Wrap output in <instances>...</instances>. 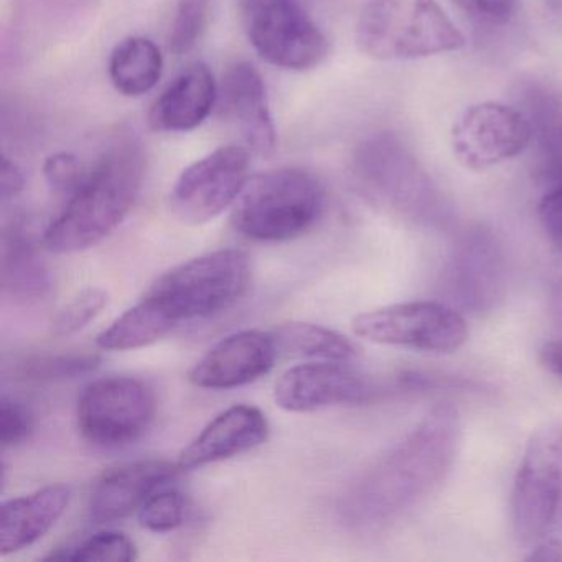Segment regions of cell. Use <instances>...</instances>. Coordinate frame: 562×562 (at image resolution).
<instances>
[{
    "label": "cell",
    "mask_w": 562,
    "mask_h": 562,
    "mask_svg": "<svg viewBox=\"0 0 562 562\" xmlns=\"http://www.w3.org/2000/svg\"><path fill=\"white\" fill-rule=\"evenodd\" d=\"M459 413L449 403L424 419L368 470L348 493L344 515L361 529L386 528L432 495L452 469L459 447Z\"/></svg>",
    "instance_id": "obj_1"
},
{
    "label": "cell",
    "mask_w": 562,
    "mask_h": 562,
    "mask_svg": "<svg viewBox=\"0 0 562 562\" xmlns=\"http://www.w3.org/2000/svg\"><path fill=\"white\" fill-rule=\"evenodd\" d=\"M144 169L146 157L137 140L113 144L88 170L60 216L47 226L45 248L57 255L80 252L116 232L139 196Z\"/></svg>",
    "instance_id": "obj_2"
},
{
    "label": "cell",
    "mask_w": 562,
    "mask_h": 562,
    "mask_svg": "<svg viewBox=\"0 0 562 562\" xmlns=\"http://www.w3.org/2000/svg\"><path fill=\"white\" fill-rule=\"evenodd\" d=\"M324 206L321 182L307 170L285 167L248 180L233 205L232 223L252 241H289L307 233Z\"/></svg>",
    "instance_id": "obj_3"
},
{
    "label": "cell",
    "mask_w": 562,
    "mask_h": 562,
    "mask_svg": "<svg viewBox=\"0 0 562 562\" xmlns=\"http://www.w3.org/2000/svg\"><path fill=\"white\" fill-rule=\"evenodd\" d=\"M361 54L380 61L416 60L465 47L462 32L436 0H371L355 31Z\"/></svg>",
    "instance_id": "obj_4"
},
{
    "label": "cell",
    "mask_w": 562,
    "mask_h": 562,
    "mask_svg": "<svg viewBox=\"0 0 562 562\" xmlns=\"http://www.w3.org/2000/svg\"><path fill=\"white\" fill-rule=\"evenodd\" d=\"M251 266L239 249H218L190 259L157 279L149 295L179 322L212 317L235 305L248 291Z\"/></svg>",
    "instance_id": "obj_5"
},
{
    "label": "cell",
    "mask_w": 562,
    "mask_h": 562,
    "mask_svg": "<svg viewBox=\"0 0 562 562\" xmlns=\"http://www.w3.org/2000/svg\"><path fill=\"white\" fill-rule=\"evenodd\" d=\"M246 37L272 67L308 71L324 64L330 44L299 0H241Z\"/></svg>",
    "instance_id": "obj_6"
},
{
    "label": "cell",
    "mask_w": 562,
    "mask_h": 562,
    "mask_svg": "<svg viewBox=\"0 0 562 562\" xmlns=\"http://www.w3.org/2000/svg\"><path fill=\"white\" fill-rule=\"evenodd\" d=\"M355 335L386 347L449 355L469 340V325L457 308L417 301L373 308L355 317Z\"/></svg>",
    "instance_id": "obj_7"
},
{
    "label": "cell",
    "mask_w": 562,
    "mask_h": 562,
    "mask_svg": "<svg viewBox=\"0 0 562 562\" xmlns=\"http://www.w3.org/2000/svg\"><path fill=\"white\" fill-rule=\"evenodd\" d=\"M156 394L137 378L108 376L85 387L77 407L81 436L101 449L139 440L156 419Z\"/></svg>",
    "instance_id": "obj_8"
},
{
    "label": "cell",
    "mask_w": 562,
    "mask_h": 562,
    "mask_svg": "<svg viewBox=\"0 0 562 562\" xmlns=\"http://www.w3.org/2000/svg\"><path fill=\"white\" fill-rule=\"evenodd\" d=\"M562 498V426L538 430L526 447L513 486V526L522 546L541 541Z\"/></svg>",
    "instance_id": "obj_9"
},
{
    "label": "cell",
    "mask_w": 562,
    "mask_h": 562,
    "mask_svg": "<svg viewBox=\"0 0 562 562\" xmlns=\"http://www.w3.org/2000/svg\"><path fill=\"white\" fill-rule=\"evenodd\" d=\"M249 150L223 146L190 164L170 192V210L186 225H205L235 205L248 183Z\"/></svg>",
    "instance_id": "obj_10"
},
{
    "label": "cell",
    "mask_w": 562,
    "mask_h": 562,
    "mask_svg": "<svg viewBox=\"0 0 562 562\" xmlns=\"http://www.w3.org/2000/svg\"><path fill=\"white\" fill-rule=\"evenodd\" d=\"M531 139V124L525 113L486 101L463 111L452 130V150L460 166L485 170L515 159Z\"/></svg>",
    "instance_id": "obj_11"
},
{
    "label": "cell",
    "mask_w": 562,
    "mask_h": 562,
    "mask_svg": "<svg viewBox=\"0 0 562 562\" xmlns=\"http://www.w3.org/2000/svg\"><path fill=\"white\" fill-rule=\"evenodd\" d=\"M443 288L457 307L469 314H492L498 308L506 292V258L492 232L476 228L460 238L450 255Z\"/></svg>",
    "instance_id": "obj_12"
},
{
    "label": "cell",
    "mask_w": 562,
    "mask_h": 562,
    "mask_svg": "<svg viewBox=\"0 0 562 562\" xmlns=\"http://www.w3.org/2000/svg\"><path fill=\"white\" fill-rule=\"evenodd\" d=\"M374 394L367 378L347 363L311 361L289 368L274 384V401L288 413H312L340 404L367 403Z\"/></svg>",
    "instance_id": "obj_13"
},
{
    "label": "cell",
    "mask_w": 562,
    "mask_h": 562,
    "mask_svg": "<svg viewBox=\"0 0 562 562\" xmlns=\"http://www.w3.org/2000/svg\"><path fill=\"white\" fill-rule=\"evenodd\" d=\"M278 357L272 334L236 331L220 340L193 364L189 380L203 390H235L268 374Z\"/></svg>",
    "instance_id": "obj_14"
},
{
    "label": "cell",
    "mask_w": 562,
    "mask_h": 562,
    "mask_svg": "<svg viewBox=\"0 0 562 562\" xmlns=\"http://www.w3.org/2000/svg\"><path fill=\"white\" fill-rule=\"evenodd\" d=\"M179 470L177 463L162 459L136 460L110 470L91 492V519L108 525L139 512L154 493L176 479Z\"/></svg>",
    "instance_id": "obj_15"
},
{
    "label": "cell",
    "mask_w": 562,
    "mask_h": 562,
    "mask_svg": "<svg viewBox=\"0 0 562 562\" xmlns=\"http://www.w3.org/2000/svg\"><path fill=\"white\" fill-rule=\"evenodd\" d=\"M220 114L241 131L249 149L271 154L276 149V127L269 110L265 80L255 65L235 61L226 68L218 87Z\"/></svg>",
    "instance_id": "obj_16"
},
{
    "label": "cell",
    "mask_w": 562,
    "mask_h": 562,
    "mask_svg": "<svg viewBox=\"0 0 562 562\" xmlns=\"http://www.w3.org/2000/svg\"><path fill=\"white\" fill-rule=\"evenodd\" d=\"M266 414L255 406L236 404L210 420L180 452V470H195L256 449L268 440Z\"/></svg>",
    "instance_id": "obj_17"
},
{
    "label": "cell",
    "mask_w": 562,
    "mask_h": 562,
    "mask_svg": "<svg viewBox=\"0 0 562 562\" xmlns=\"http://www.w3.org/2000/svg\"><path fill=\"white\" fill-rule=\"evenodd\" d=\"M218 103V85L209 65L187 67L149 111V126L156 133H189L202 126Z\"/></svg>",
    "instance_id": "obj_18"
},
{
    "label": "cell",
    "mask_w": 562,
    "mask_h": 562,
    "mask_svg": "<svg viewBox=\"0 0 562 562\" xmlns=\"http://www.w3.org/2000/svg\"><path fill=\"white\" fill-rule=\"evenodd\" d=\"M41 228L31 216H21L5 229L2 288L19 302L47 301L54 291V278L38 255Z\"/></svg>",
    "instance_id": "obj_19"
},
{
    "label": "cell",
    "mask_w": 562,
    "mask_h": 562,
    "mask_svg": "<svg viewBox=\"0 0 562 562\" xmlns=\"http://www.w3.org/2000/svg\"><path fill=\"white\" fill-rule=\"evenodd\" d=\"M70 498V488L55 483L2 503L0 554H15L41 541L65 515Z\"/></svg>",
    "instance_id": "obj_20"
},
{
    "label": "cell",
    "mask_w": 562,
    "mask_h": 562,
    "mask_svg": "<svg viewBox=\"0 0 562 562\" xmlns=\"http://www.w3.org/2000/svg\"><path fill=\"white\" fill-rule=\"evenodd\" d=\"M386 140H370L358 150L355 170L368 192L411 215H423L427 209L423 186L401 164Z\"/></svg>",
    "instance_id": "obj_21"
},
{
    "label": "cell",
    "mask_w": 562,
    "mask_h": 562,
    "mask_svg": "<svg viewBox=\"0 0 562 562\" xmlns=\"http://www.w3.org/2000/svg\"><path fill=\"white\" fill-rule=\"evenodd\" d=\"M180 322L159 301L147 294L139 304L124 312L106 330L98 335L101 350L130 351L162 340Z\"/></svg>",
    "instance_id": "obj_22"
},
{
    "label": "cell",
    "mask_w": 562,
    "mask_h": 562,
    "mask_svg": "<svg viewBox=\"0 0 562 562\" xmlns=\"http://www.w3.org/2000/svg\"><path fill=\"white\" fill-rule=\"evenodd\" d=\"M164 58L150 38L127 37L111 52L108 74L117 93L139 98L149 93L162 77Z\"/></svg>",
    "instance_id": "obj_23"
},
{
    "label": "cell",
    "mask_w": 562,
    "mask_h": 562,
    "mask_svg": "<svg viewBox=\"0 0 562 562\" xmlns=\"http://www.w3.org/2000/svg\"><path fill=\"white\" fill-rule=\"evenodd\" d=\"M279 355L317 361L348 363L357 357V347L345 335L307 322H289L271 331Z\"/></svg>",
    "instance_id": "obj_24"
},
{
    "label": "cell",
    "mask_w": 562,
    "mask_h": 562,
    "mask_svg": "<svg viewBox=\"0 0 562 562\" xmlns=\"http://www.w3.org/2000/svg\"><path fill=\"white\" fill-rule=\"evenodd\" d=\"M528 120L538 137L544 162L554 177H562V110L559 101L544 91H529Z\"/></svg>",
    "instance_id": "obj_25"
},
{
    "label": "cell",
    "mask_w": 562,
    "mask_h": 562,
    "mask_svg": "<svg viewBox=\"0 0 562 562\" xmlns=\"http://www.w3.org/2000/svg\"><path fill=\"white\" fill-rule=\"evenodd\" d=\"M45 559L80 562H131L137 559V546L123 532L104 531L68 548L58 549Z\"/></svg>",
    "instance_id": "obj_26"
},
{
    "label": "cell",
    "mask_w": 562,
    "mask_h": 562,
    "mask_svg": "<svg viewBox=\"0 0 562 562\" xmlns=\"http://www.w3.org/2000/svg\"><path fill=\"white\" fill-rule=\"evenodd\" d=\"M212 0H177L167 47L176 57H183L199 44L209 24Z\"/></svg>",
    "instance_id": "obj_27"
},
{
    "label": "cell",
    "mask_w": 562,
    "mask_h": 562,
    "mask_svg": "<svg viewBox=\"0 0 562 562\" xmlns=\"http://www.w3.org/2000/svg\"><path fill=\"white\" fill-rule=\"evenodd\" d=\"M100 358L90 353L41 355L24 358L15 368V374L24 380L50 381L90 373Z\"/></svg>",
    "instance_id": "obj_28"
},
{
    "label": "cell",
    "mask_w": 562,
    "mask_h": 562,
    "mask_svg": "<svg viewBox=\"0 0 562 562\" xmlns=\"http://www.w3.org/2000/svg\"><path fill=\"white\" fill-rule=\"evenodd\" d=\"M108 305V294L103 289L88 288L75 295L54 321V334L68 337L91 324Z\"/></svg>",
    "instance_id": "obj_29"
},
{
    "label": "cell",
    "mask_w": 562,
    "mask_h": 562,
    "mask_svg": "<svg viewBox=\"0 0 562 562\" xmlns=\"http://www.w3.org/2000/svg\"><path fill=\"white\" fill-rule=\"evenodd\" d=\"M186 499L177 490L162 488L154 493L139 509V521L153 532H169L182 526Z\"/></svg>",
    "instance_id": "obj_30"
},
{
    "label": "cell",
    "mask_w": 562,
    "mask_h": 562,
    "mask_svg": "<svg viewBox=\"0 0 562 562\" xmlns=\"http://www.w3.org/2000/svg\"><path fill=\"white\" fill-rule=\"evenodd\" d=\"M44 176L57 195L70 199L87 179L88 170H85L83 164L74 154L57 153L45 160Z\"/></svg>",
    "instance_id": "obj_31"
},
{
    "label": "cell",
    "mask_w": 562,
    "mask_h": 562,
    "mask_svg": "<svg viewBox=\"0 0 562 562\" xmlns=\"http://www.w3.org/2000/svg\"><path fill=\"white\" fill-rule=\"evenodd\" d=\"M34 432V416L21 401L9 397L0 401V443L5 449L25 442Z\"/></svg>",
    "instance_id": "obj_32"
},
{
    "label": "cell",
    "mask_w": 562,
    "mask_h": 562,
    "mask_svg": "<svg viewBox=\"0 0 562 562\" xmlns=\"http://www.w3.org/2000/svg\"><path fill=\"white\" fill-rule=\"evenodd\" d=\"M459 11L479 24H506L518 8V0H450Z\"/></svg>",
    "instance_id": "obj_33"
},
{
    "label": "cell",
    "mask_w": 562,
    "mask_h": 562,
    "mask_svg": "<svg viewBox=\"0 0 562 562\" xmlns=\"http://www.w3.org/2000/svg\"><path fill=\"white\" fill-rule=\"evenodd\" d=\"M538 216L549 241L562 256V182L548 190L539 200Z\"/></svg>",
    "instance_id": "obj_34"
},
{
    "label": "cell",
    "mask_w": 562,
    "mask_h": 562,
    "mask_svg": "<svg viewBox=\"0 0 562 562\" xmlns=\"http://www.w3.org/2000/svg\"><path fill=\"white\" fill-rule=\"evenodd\" d=\"M24 176L21 169L8 157H2V169H0V195L2 200L15 199L24 190Z\"/></svg>",
    "instance_id": "obj_35"
},
{
    "label": "cell",
    "mask_w": 562,
    "mask_h": 562,
    "mask_svg": "<svg viewBox=\"0 0 562 562\" xmlns=\"http://www.w3.org/2000/svg\"><path fill=\"white\" fill-rule=\"evenodd\" d=\"M528 561L558 562L562 561V542L559 539H541L528 555Z\"/></svg>",
    "instance_id": "obj_36"
},
{
    "label": "cell",
    "mask_w": 562,
    "mask_h": 562,
    "mask_svg": "<svg viewBox=\"0 0 562 562\" xmlns=\"http://www.w3.org/2000/svg\"><path fill=\"white\" fill-rule=\"evenodd\" d=\"M541 361L551 373L562 380V341H549L541 348Z\"/></svg>",
    "instance_id": "obj_37"
}]
</instances>
